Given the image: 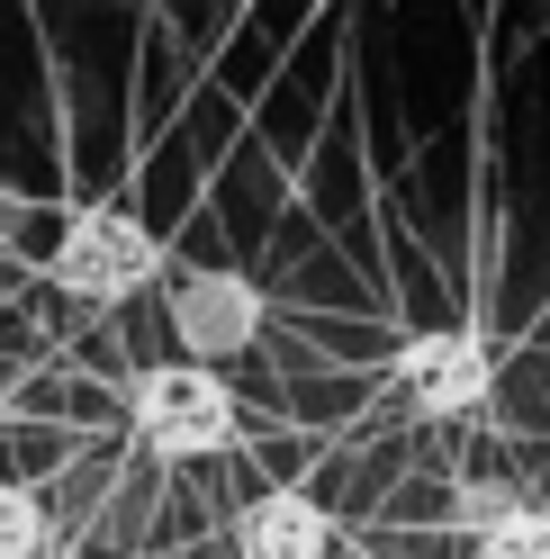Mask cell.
<instances>
[{
	"label": "cell",
	"mask_w": 550,
	"mask_h": 559,
	"mask_svg": "<svg viewBox=\"0 0 550 559\" xmlns=\"http://www.w3.org/2000/svg\"><path fill=\"white\" fill-rule=\"evenodd\" d=\"M135 442L154 451V461H208V451L235 442V389L208 370V361H163L135 379Z\"/></svg>",
	"instance_id": "obj_1"
},
{
	"label": "cell",
	"mask_w": 550,
	"mask_h": 559,
	"mask_svg": "<svg viewBox=\"0 0 550 559\" xmlns=\"http://www.w3.org/2000/svg\"><path fill=\"white\" fill-rule=\"evenodd\" d=\"M163 280V235L127 207H82L73 226L55 235V289L82 298V307H118L135 289Z\"/></svg>",
	"instance_id": "obj_2"
},
{
	"label": "cell",
	"mask_w": 550,
	"mask_h": 559,
	"mask_svg": "<svg viewBox=\"0 0 550 559\" xmlns=\"http://www.w3.org/2000/svg\"><path fill=\"white\" fill-rule=\"evenodd\" d=\"M397 389H406L416 415H469V406H488V389H497L488 334H469V325L406 334V343H397Z\"/></svg>",
	"instance_id": "obj_3"
},
{
	"label": "cell",
	"mask_w": 550,
	"mask_h": 559,
	"mask_svg": "<svg viewBox=\"0 0 550 559\" xmlns=\"http://www.w3.org/2000/svg\"><path fill=\"white\" fill-rule=\"evenodd\" d=\"M171 334H181V353H199L208 370L226 353H253L262 289H253V280H235V271H181V280H171Z\"/></svg>",
	"instance_id": "obj_4"
},
{
	"label": "cell",
	"mask_w": 550,
	"mask_h": 559,
	"mask_svg": "<svg viewBox=\"0 0 550 559\" xmlns=\"http://www.w3.org/2000/svg\"><path fill=\"white\" fill-rule=\"evenodd\" d=\"M235 542H244V559H325L334 550V514L307 497V487H271V497L244 506Z\"/></svg>",
	"instance_id": "obj_5"
},
{
	"label": "cell",
	"mask_w": 550,
	"mask_h": 559,
	"mask_svg": "<svg viewBox=\"0 0 550 559\" xmlns=\"http://www.w3.org/2000/svg\"><path fill=\"white\" fill-rule=\"evenodd\" d=\"M478 559H550V506H505L478 533Z\"/></svg>",
	"instance_id": "obj_6"
},
{
	"label": "cell",
	"mask_w": 550,
	"mask_h": 559,
	"mask_svg": "<svg viewBox=\"0 0 550 559\" xmlns=\"http://www.w3.org/2000/svg\"><path fill=\"white\" fill-rule=\"evenodd\" d=\"M0 559H46V506L0 478Z\"/></svg>",
	"instance_id": "obj_7"
},
{
	"label": "cell",
	"mask_w": 550,
	"mask_h": 559,
	"mask_svg": "<svg viewBox=\"0 0 550 559\" xmlns=\"http://www.w3.org/2000/svg\"><path fill=\"white\" fill-rule=\"evenodd\" d=\"M0 226H10V199H0Z\"/></svg>",
	"instance_id": "obj_8"
},
{
	"label": "cell",
	"mask_w": 550,
	"mask_h": 559,
	"mask_svg": "<svg viewBox=\"0 0 550 559\" xmlns=\"http://www.w3.org/2000/svg\"><path fill=\"white\" fill-rule=\"evenodd\" d=\"M0 406H10V379H0Z\"/></svg>",
	"instance_id": "obj_9"
},
{
	"label": "cell",
	"mask_w": 550,
	"mask_h": 559,
	"mask_svg": "<svg viewBox=\"0 0 550 559\" xmlns=\"http://www.w3.org/2000/svg\"><path fill=\"white\" fill-rule=\"evenodd\" d=\"M55 559H82V550H55Z\"/></svg>",
	"instance_id": "obj_10"
}]
</instances>
